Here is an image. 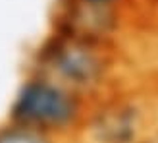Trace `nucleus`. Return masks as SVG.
<instances>
[{"mask_svg":"<svg viewBox=\"0 0 158 143\" xmlns=\"http://www.w3.org/2000/svg\"><path fill=\"white\" fill-rule=\"evenodd\" d=\"M25 68L48 76L87 101L131 76L127 46L48 27L29 49Z\"/></svg>","mask_w":158,"mask_h":143,"instance_id":"1","label":"nucleus"},{"mask_svg":"<svg viewBox=\"0 0 158 143\" xmlns=\"http://www.w3.org/2000/svg\"><path fill=\"white\" fill-rule=\"evenodd\" d=\"M158 132V79L127 76L89 101L81 143H147Z\"/></svg>","mask_w":158,"mask_h":143,"instance_id":"2","label":"nucleus"},{"mask_svg":"<svg viewBox=\"0 0 158 143\" xmlns=\"http://www.w3.org/2000/svg\"><path fill=\"white\" fill-rule=\"evenodd\" d=\"M87 108L89 101L73 89L41 72L23 68L4 118L66 143L79 137Z\"/></svg>","mask_w":158,"mask_h":143,"instance_id":"3","label":"nucleus"},{"mask_svg":"<svg viewBox=\"0 0 158 143\" xmlns=\"http://www.w3.org/2000/svg\"><path fill=\"white\" fill-rule=\"evenodd\" d=\"M151 0H54L48 27L127 46Z\"/></svg>","mask_w":158,"mask_h":143,"instance_id":"4","label":"nucleus"},{"mask_svg":"<svg viewBox=\"0 0 158 143\" xmlns=\"http://www.w3.org/2000/svg\"><path fill=\"white\" fill-rule=\"evenodd\" d=\"M0 143H62V141H56L35 130H29L21 124H15L8 118H2L0 120Z\"/></svg>","mask_w":158,"mask_h":143,"instance_id":"5","label":"nucleus"},{"mask_svg":"<svg viewBox=\"0 0 158 143\" xmlns=\"http://www.w3.org/2000/svg\"><path fill=\"white\" fill-rule=\"evenodd\" d=\"M147 29L148 39L154 43V46L158 49V0H151V4L147 6V10L141 18V25L139 29Z\"/></svg>","mask_w":158,"mask_h":143,"instance_id":"6","label":"nucleus"},{"mask_svg":"<svg viewBox=\"0 0 158 143\" xmlns=\"http://www.w3.org/2000/svg\"><path fill=\"white\" fill-rule=\"evenodd\" d=\"M66 143H81L79 139H72V141H66Z\"/></svg>","mask_w":158,"mask_h":143,"instance_id":"7","label":"nucleus"}]
</instances>
